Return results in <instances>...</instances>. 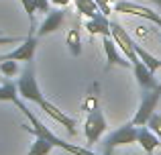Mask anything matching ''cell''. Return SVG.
<instances>
[{"instance_id": "8fae6325", "label": "cell", "mask_w": 161, "mask_h": 155, "mask_svg": "<svg viewBox=\"0 0 161 155\" xmlns=\"http://www.w3.org/2000/svg\"><path fill=\"white\" fill-rule=\"evenodd\" d=\"M133 72H135V78H137V84L141 86V90H151V88L157 86V80H155V74L143 64L141 59H135L133 64Z\"/></svg>"}, {"instance_id": "d6986e66", "label": "cell", "mask_w": 161, "mask_h": 155, "mask_svg": "<svg viewBox=\"0 0 161 155\" xmlns=\"http://www.w3.org/2000/svg\"><path fill=\"white\" fill-rule=\"evenodd\" d=\"M98 102H100V96H98V84H94V88L90 90V94L86 96V100H84V104H82V108L86 112H92V110H96V108H100L98 106Z\"/></svg>"}, {"instance_id": "f1b7e54d", "label": "cell", "mask_w": 161, "mask_h": 155, "mask_svg": "<svg viewBox=\"0 0 161 155\" xmlns=\"http://www.w3.org/2000/svg\"><path fill=\"white\" fill-rule=\"evenodd\" d=\"M151 155H155V153H151Z\"/></svg>"}, {"instance_id": "603a6c76", "label": "cell", "mask_w": 161, "mask_h": 155, "mask_svg": "<svg viewBox=\"0 0 161 155\" xmlns=\"http://www.w3.org/2000/svg\"><path fill=\"white\" fill-rule=\"evenodd\" d=\"M37 6V12H49L51 10V2L49 0H33Z\"/></svg>"}, {"instance_id": "7402d4cb", "label": "cell", "mask_w": 161, "mask_h": 155, "mask_svg": "<svg viewBox=\"0 0 161 155\" xmlns=\"http://www.w3.org/2000/svg\"><path fill=\"white\" fill-rule=\"evenodd\" d=\"M147 127H149L151 131H153L155 135H157L159 139H161V114H159L157 110H155L153 114L149 116V120H147Z\"/></svg>"}, {"instance_id": "7a4b0ae2", "label": "cell", "mask_w": 161, "mask_h": 155, "mask_svg": "<svg viewBox=\"0 0 161 155\" xmlns=\"http://www.w3.org/2000/svg\"><path fill=\"white\" fill-rule=\"evenodd\" d=\"M159 100H161V84H157V86L151 88V90H143L141 104H139L135 116L130 119V123H133L135 127H145L147 120H149V116L153 114L155 108H157Z\"/></svg>"}, {"instance_id": "5b68a950", "label": "cell", "mask_w": 161, "mask_h": 155, "mask_svg": "<svg viewBox=\"0 0 161 155\" xmlns=\"http://www.w3.org/2000/svg\"><path fill=\"white\" fill-rule=\"evenodd\" d=\"M112 10H114V12H120V14L141 16V19L149 20V23H153V25H159V23H161V14H159V12H155L153 8L143 6V4L133 2V0H114Z\"/></svg>"}, {"instance_id": "4316f807", "label": "cell", "mask_w": 161, "mask_h": 155, "mask_svg": "<svg viewBox=\"0 0 161 155\" xmlns=\"http://www.w3.org/2000/svg\"><path fill=\"white\" fill-rule=\"evenodd\" d=\"M151 2H155V4H157V6L161 8V0H151Z\"/></svg>"}, {"instance_id": "44dd1931", "label": "cell", "mask_w": 161, "mask_h": 155, "mask_svg": "<svg viewBox=\"0 0 161 155\" xmlns=\"http://www.w3.org/2000/svg\"><path fill=\"white\" fill-rule=\"evenodd\" d=\"M0 74L4 78H12L19 74V64L12 59H6V61H0Z\"/></svg>"}, {"instance_id": "8992f818", "label": "cell", "mask_w": 161, "mask_h": 155, "mask_svg": "<svg viewBox=\"0 0 161 155\" xmlns=\"http://www.w3.org/2000/svg\"><path fill=\"white\" fill-rule=\"evenodd\" d=\"M35 51H37V35L35 33H29L20 45L14 49V51L6 53V55H0V61H6V59H12V61H33L35 57Z\"/></svg>"}, {"instance_id": "cb8c5ba5", "label": "cell", "mask_w": 161, "mask_h": 155, "mask_svg": "<svg viewBox=\"0 0 161 155\" xmlns=\"http://www.w3.org/2000/svg\"><path fill=\"white\" fill-rule=\"evenodd\" d=\"M96 4H98V8H100V12L102 14H110V10H112V6H110V0H96Z\"/></svg>"}, {"instance_id": "4fadbf2b", "label": "cell", "mask_w": 161, "mask_h": 155, "mask_svg": "<svg viewBox=\"0 0 161 155\" xmlns=\"http://www.w3.org/2000/svg\"><path fill=\"white\" fill-rule=\"evenodd\" d=\"M86 31L90 33L92 37L94 35H100V37L110 35V19L106 14H102V12H98L94 19L86 20Z\"/></svg>"}, {"instance_id": "30bf717a", "label": "cell", "mask_w": 161, "mask_h": 155, "mask_svg": "<svg viewBox=\"0 0 161 155\" xmlns=\"http://www.w3.org/2000/svg\"><path fill=\"white\" fill-rule=\"evenodd\" d=\"M65 20V10L63 8H57V10H49L45 20L41 23V27L37 29V37H45V35H51V33L59 31Z\"/></svg>"}, {"instance_id": "e0dca14e", "label": "cell", "mask_w": 161, "mask_h": 155, "mask_svg": "<svg viewBox=\"0 0 161 155\" xmlns=\"http://www.w3.org/2000/svg\"><path fill=\"white\" fill-rule=\"evenodd\" d=\"M19 98V88L14 82H4L0 86V102H14Z\"/></svg>"}, {"instance_id": "9a60e30c", "label": "cell", "mask_w": 161, "mask_h": 155, "mask_svg": "<svg viewBox=\"0 0 161 155\" xmlns=\"http://www.w3.org/2000/svg\"><path fill=\"white\" fill-rule=\"evenodd\" d=\"M65 43L69 47V53L74 57H80L82 55V37H80V29H69L65 37Z\"/></svg>"}, {"instance_id": "3957f363", "label": "cell", "mask_w": 161, "mask_h": 155, "mask_svg": "<svg viewBox=\"0 0 161 155\" xmlns=\"http://www.w3.org/2000/svg\"><path fill=\"white\" fill-rule=\"evenodd\" d=\"M16 88H19V94L23 96L25 100H29V102L39 104L41 100H43L41 88H39V84H37L35 65H33V61H29V64H27V69L20 74L19 82H16Z\"/></svg>"}, {"instance_id": "9c48e42d", "label": "cell", "mask_w": 161, "mask_h": 155, "mask_svg": "<svg viewBox=\"0 0 161 155\" xmlns=\"http://www.w3.org/2000/svg\"><path fill=\"white\" fill-rule=\"evenodd\" d=\"M102 47H104V55H106V61H108L106 69H110V65H118V68H125V69L133 68V65H130L129 61H125L122 55L118 53V45L114 43L112 35H104L102 37Z\"/></svg>"}, {"instance_id": "277c9868", "label": "cell", "mask_w": 161, "mask_h": 155, "mask_svg": "<svg viewBox=\"0 0 161 155\" xmlns=\"http://www.w3.org/2000/svg\"><path fill=\"white\" fill-rule=\"evenodd\" d=\"M106 129H108L106 116H104V112L100 110V108L88 112L86 125H84V133H86V145H88V147H90V145H94V143H98V141L102 139V135L106 133Z\"/></svg>"}, {"instance_id": "d4e9b609", "label": "cell", "mask_w": 161, "mask_h": 155, "mask_svg": "<svg viewBox=\"0 0 161 155\" xmlns=\"http://www.w3.org/2000/svg\"><path fill=\"white\" fill-rule=\"evenodd\" d=\"M20 37H4L0 35V45H12V43H20Z\"/></svg>"}, {"instance_id": "52a82bcc", "label": "cell", "mask_w": 161, "mask_h": 155, "mask_svg": "<svg viewBox=\"0 0 161 155\" xmlns=\"http://www.w3.org/2000/svg\"><path fill=\"white\" fill-rule=\"evenodd\" d=\"M110 35H112L114 43L120 47V51L125 53L126 57H129L130 64H133L135 59H139V55L135 53V49H133V43H135V41L130 39V35L126 33V29H122L120 23H116V20H110Z\"/></svg>"}, {"instance_id": "ac0fdd59", "label": "cell", "mask_w": 161, "mask_h": 155, "mask_svg": "<svg viewBox=\"0 0 161 155\" xmlns=\"http://www.w3.org/2000/svg\"><path fill=\"white\" fill-rule=\"evenodd\" d=\"M53 151V143H49L47 139H41V137H37L35 143L31 145V149H29L27 155H49Z\"/></svg>"}, {"instance_id": "5bb4252c", "label": "cell", "mask_w": 161, "mask_h": 155, "mask_svg": "<svg viewBox=\"0 0 161 155\" xmlns=\"http://www.w3.org/2000/svg\"><path fill=\"white\" fill-rule=\"evenodd\" d=\"M133 49H135V53L139 55V59H141L143 64H145V65H147V68H149L153 74L157 72V69H161V61H159L155 55H151V53L147 51V49L143 47V45H139L137 41H135V43H133Z\"/></svg>"}, {"instance_id": "ffe728a7", "label": "cell", "mask_w": 161, "mask_h": 155, "mask_svg": "<svg viewBox=\"0 0 161 155\" xmlns=\"http://www.w3.org/2000/svg\"><path fill=\"white\" fill-rule=\"evenodd\" d=\"M20 4H23L25 12L29 14V23H31V29H29V33H35V12H37V6L33 0H20Z\"/></svg>"}, {"instance_id": "83f0119b", "label": "cell", "mask_w": 161, "mask_h": 155, "mask_svg": "<svg viewBox=\"0 0 161 155\" xmlns=\"http://www.w3.org/2000/svg\"><path fill=\"white\" fill-rule=\"evenodd\" d=\"M157 27H159V31H161V23H159V25H157Z\"/></svg>"}, {"instance_id": "7c38bea8", "label": "cell", "mask_w": 161, "mask_h": 155, "mask_svg": "<svg viewBox=\"0 0 161 155\" xmlns=\"http://www.w3.org/2000/svg\"><path fill=\"white\" fill-rule=\"evenodd\" d=\"M137 145H141V149L145 151L147 155L155 153V149L161 145V139L151 131L149 127H139V133H137Z\"/></svg>"}, {"instance_id": "484cf974", "label": "cell", "mask_w": 161, "mask_h": 155, "mask_svg": "<svg viewBox=\"0 0 161 155\" xmlns=\"http://www.w3.org/2000/svg\"><path fill=\"white\" fill-rule=\"evenodd\" d=\"M51 4H55V6H59V8H63V6H67V4L71 2V0H49Z\"/></svg>"}, {"instance_id": "ba28073f", "label": "cell", "mask_w": 161, "mask_h": 155, "mask_svg": "<svg viewBox=\"0 0 161 155\" xmlns=\"http://www.w3.org/2000/svg\"><path fill=\"white\" fill-rule=\"evenodd\" d=\"M39 108L45 112L47 116H51L55 123H59L61 127H65V131L69 133V135H75V127H78V123H75V119H71V116H67L63 110H59L57 106H55L53 102H49V100H41L39 102Z\"/></svg>"}, {"instance_id": "2e32d148", "label": "cell", "mask_w": 161, "mask_h": 155, "mask_svg": "<svg viewBox=\"0 0 161 155\" xmlns=\"http://www.w3.org/2000/svg\"><path fill=\"white\" fill-rule=\"evenodd\" d=\"M74 2H75V10H78L80 14H84L86 19H94L100 12L96 0H74Z\"/></svg>"}, {"instance_id": "6da1fadb", "label": "cell", "mask_w": 161, "mask_h": 155, "mask_svg": "<svg viewBox=\"0 0 161 155\" xmlns=\"http://www.w3.org/2000/svg\"><path fill=\"white\" fill-rule=\"evenodd\" d=\"M137 133H139V127H135L130 120H129V123H125L122 127H118L116 131H112L106 139H104V143H102L104 145L102 155H112L114 149L137 143Z\"/></svg>"}]
</instances>
